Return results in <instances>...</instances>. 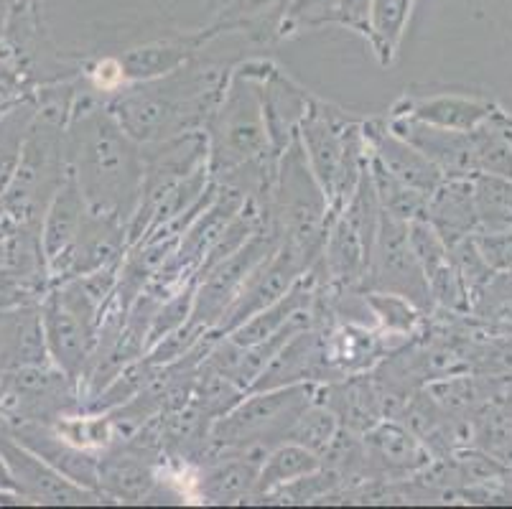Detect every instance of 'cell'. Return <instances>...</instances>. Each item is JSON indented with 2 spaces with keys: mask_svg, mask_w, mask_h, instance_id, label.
Wrapping results in <instances>:
<instances>
[{
  "mask_svg": "<svg viewBox=\"0 0 512 509\" xmlns=\"http://www.w3.org/2000/svg\"><path fill=\"white\" fill-rule=\"evenodd\" d=\"M245 392L248 390H242L235 380H230L225 372H220L214 364H209L207 359H204V362L199 364L197 380H194L192 403L202 410L204 418H209L214 423L217 418L230 413V410L245 398Z\"/></svg>",
  "mask_w": 512,
  "mask_h": 509,
  "instance_id": "28",
  "label": "cell"
},
{
  "mask_svg": "<svg viewBox=\"0 0 512 509\" xmlns=\"http://www.w3.org/2000/svg\"><path fill=\"white\" fill-rule=\"evenodd\" d=\"M85 212V196H82L77 181L69 174L67 179H64V184L59 186L57 194L51 196L49 207H46L44 212V219H41L39 237L46 265H51L59 255H64V252L69 250V245H72L74 237H77L79 227H82Z\"/></svg>",
  "mask_w": 512,
  "mask_h": 509,
  "instance_id": "24",
  "label": "cell"
},
{
  "mask_svg": "<svg viewBox=\"0 0 512 509\" xmlns=\"http://www.w3.org/2000/svg\"><path fill=\"white\" fill-rule=\"evenodd\" d=\"M367 171H370L372 189H375L377 202H380L383 212H388L395 219H403V222H411V219L426 214L428 196H423L421 191L411 189V186L395 179L393 174H388L370 153H367Z\"/></svg>",
  "mask_w": 512,
  "mask_h": 509,
  "instance_id": "27",
  "label": "cell"
},
{
  "mask_svg": "<svg viewBox=\"0 0 512 509\" xmlns=\"http://www.w3.org/2000/svg\"><path fill=\"white\" fill-rule=\"evenodd\" d=\"M316 382L273 387V390L245 392V398L217 418L209 428V441L204 446L202 461H212L225 451L242 448H273L286 441L288 431L301 413L316 400Z\"/></svg>",
  "mask_w": 512,
  "mask_h": 509,
  "instance_id": "5",
  "label": "cell"
},
{
  "mask_svg": "<svg viewBox=\"0 0 512 509\" xmlns=\"http://www.w3.org/2000/svg\"><path fill=\"white\" fill-rule=\"evenodd\" d=\"M408 245H411L413 255H416L418 265L423 273H436L444 263H449V247H446L444 237L436 232V227L428 222L426 217H418L408 222Z\"/></svg>",
  "mask_w": 512,
  "mask_h": 509,
  "instance_id": "35",
  "label": "cell"
},
{
  "mask_svg": "<svg viewBox=\"0 0 512 509\" xmlns=\"http://www.w3.org/2000/svg\"><path fill=\"white\" fill-rule=\"evenodd\" d=\"M362 286L367 291H388L408 298L423 314H431L434 301L428 291V280L408 245V222L380 212V224L372 242L370 268Z\"/></svg>",
  "mask_w": 512,
  "mask_h": 509,
  "instance_id": "9",
  "label": "cell"
},
{
  "mask_svg": "<svg viewBox=\"0 0 512 509\" xmlns=\"http://www.w3.org/2000/svg\"><path fill=\"white\" fill-rule=\"evenodd\" d=\"M365 451V479L400 482L418 476L431 466V451L403 420H380L377 426L362 433Z\"/></svg>",
  "mask_w": 512,
  "mask_h": 509,
  "instance_id": "13",
  "label": "cell"
},
{
  "mask_svg": "<svg viewBox=\"0 0 512 509\" xmlns=\"http://www.w3.org/2000/svg\"><path fill=\"white\" fill-rule=\"evenodd\" d=\"M365 301L372 311V319L383 326L390 336H411L421 324L423 311L413 306L408 298L388 291H367Z\"/></svg>",
  "mask_w": 512,
  "mask_h": 509,
  "instance_id": "33",
  "label": "cell"
},
{
  "mask_svg": "<svg viewBox=\"0 0 512 509\" xmlns=\"http://www.w3.org/2000/svg\"><path fill=\"white\" fill-rule=\"evenodd\" d=\"M388 128L406 143H411L413 148H418L428 161L439 168L444 179H474V176H479L472 133L436 128V125L400 118V115H390Z\"/></svg>",
  "mask_w": 512,
  "mask_h": 509,
  "instance_id": "15",
  "label": "cell"
},
{
  "mask_svg": "<svg viewBox=\"0 0 512 509\" xmlns=\"http://www.w3.org/2000/svg\"><path fill=\"white\" fill-rule=\"evenodd\" d=\"M97 482L107 502H148L158 487L156 461L125 443L105 448V454L97 459Z\"/></svg>",
  "mask_w": 512,
  "mask_h": 509,
  "instance_id": "18",
  "label": "cell"
},
{
  "mask_svg": "<svg viewBox=\"0 0 512 509\" xmlns=\"http://www.w3.org/2000/svg\"><path fill=\"white\" fill-rule=\"evenodd\" d=\"M408 13H411V0H372L370 6V34L375 51L385 64L393 59L398 41L406 28Z\"/></svg>",
  "mask_w": 512,
  "mask_h": 509,
  "instance_id": "31",
  "label": "cell"
},
{
  "mask_svg": "<svg viewBox=\"0 0 512 509\" xmlns=\"http://www.w3.org/2000/svg\"><path fill=\"white\" fill-rule=\"evenodd\" d=\"M423 217L434 224L444 237L446 247L472 237L479 230L477 199H474V179H444L428 196Z\"/></svg>",
  "mask_w": 512,
  "mask_h": 509,
  "instance_id": "23",
  "label": "cell"
},
{
  "mask_svg": "<svg viewBox=\"0 0 512 509\" xmlns=\"http://www.w3.org/2000/svg\"><path fill=\"white\" fill-rule=\"evenodd\" d=\"M472 143L479 174L512 179V146L507 138L505 112L497 110L487 123L472 130Z\"/></svg>",
  "mask_w": 512,
  "mask_h": 509,
  "instance_id": "29",
  "label": "cell"
},
{
  "mask_svg": "<svg viewBox=\"0 0 512 509\" xmlns=\"http://www.w3.org/2000/svg\"><path fill=\"white\" fill-rule=\"evenodd\" d=\"M227 79L217 69H194L184 64L166 77L138 82L120 90L107 110L138 146H151L176 135L207 128L214 107L225 92Z\"/></svg>",
  "mask_w": 512,
  "mask_h": 509,
  "instance_id": "2",
  "label": "cell"
},
{
  "mask_svg": "<svg viewBox=\"0 0 512 509\" xmlns=\"http://www.w3.org/2000/svg\"><path fill=\"white\" fill-rule=\"evenodd\" d=\"M255 72H258V92L260 105H263L265 128H268V138H271L273 156L278 158L286 151L288 143L296 138L301 120H304L314 100L291 77H286L276 64L258 59Z\"/></svg>",
  "mask_w": 512,
  "mask_h": 509,
  "instance_id": "14",
  "label": "cell"
},
{
  "mask_svg": "<svg viewBox=\"0 0 512 509\" xmlns=\"http://www.w3.org/2000/svg\"><path fill=\"white\" fill-rule=\"evenodd\" d=\"M36 115V100L26 97V100L16 102L0 115V194L11 181L13 171L21 158L23 140L29 135L31 123Z\"/></svg>",
  "mask_w": 512,
  "mask_h": 509,
  "instance_id": "30",
  "label": "cell"
},
{
  "mask_svg": "<svg viewBox=\"0 0 512 509\" xmlns=\"http://www.w3.org/2000/svg\"><path fill=\"white\" fill-rule=\"evenodd\" d=\"M296 138L304 148L311 174L332 204V212H339L367 171L362 125L349 120L344 112L314 100L301 120Z\"/></svg>",
  "mask_w": 512,
  "mask_h": 509,
  "instance_id": "4",
  "label": "cell"
},
{
  "mask_svg": "<svg viewBox=\"0 0 512 509\" xmlns=\"http://www.w3.org/2000/svg\"><path fill=\"white\" fill-rule=\"evenodd\" d=\"M334 0H291V6L283 13L281 36L301 31V28L327 26L332 18Z\"/></svg>",
  "mask_w": 512,
  "mask_h": 509,
  "instance_id": "38",
  "label": "cell"
},
{
  "mask_svg": "<svg viewBox=\"0 0 512 509\" xmlns=\"http://www.w3.org/2000/svg\"><path fill=\"white\" fill-rule=\"evenodd\" d=\"M449 260H451V265L459 270V275H462L464 286H467L472 301H474V296H477V293L482 291L487 283H490L492 275H495L492 273L490 265L484 263V258L479 255V250H477V245H474L472 237H464V240L449 245Z\"/></svg>",
  "mask_w": 512,
  "mask_h": 509,
  "instance_id": "36",
  "label": "cell"
},
{
  "mask_svg": "<svg viewBox=\"0 0 512 509\" xmlns=\"http://www.w3.org/2000/svg\"><path fill=\"white\" fill-rule=\"evenodd\" d=\"M0 504H26L21 497H18L16 487H13L11 471H8L6 459L0 454Z\"/></svg>",
  "mask_w": 512,
  "mask_h": 509,
  "instance_id": "41",
  "label": "cell"
},
{
  "mask_svg": "<svg viewBox=\"0 0 512 509\" xmlns=\"http://www.w3.org/2000/svg\"><path fill=\"white\" fill-rule=\"evenodd\" d=\"M189 56H192V44L166 41V44L136 46V49L125 51V56L118 62L120 69H123V79H128V82H151V79L166 77V74L189 64Z\"/></svg>",
  "mask_w": 512,
  "mask_h": 509,
  "instance_id": "26",
  "label": "cell"
},
{
  "mask_svg": "<svg viewBox=\"0 0 512 509\" xmlns=\"http://www.w3.org/2000/svg\"><path fill=\"white\" fill-rule=\"evenodd\" d=\"M472 240L492 273H512V227L477 230Z\"/></svg>",
  "mask_w": 512,
  "mask_h": 509,
  "instance_id": "37",
  "label": "cell"
},
{
  "mask_svg": "<svg viewBox=\"0 0 512 509\" xmlns=\"http://www.w3.org/2000/svg\"><path fill=\"white\" fill-rule=\"evenodd\" d=\"M209 174L222 179L230 171L273 156L258 92L255 62L242 64L225 84L207 128Z\"/></svg>",
  "mask_w": 512,
  "mask_h": 509,
  "instance_id": "3",
  "label": "cell"
},
{
  "mask_svg": "<svg viewBox=\"0 0 512 509\" xmlns=\"http://www.w3.org/2000/svg\"><path fill=\"white\" fill-rule=\"evenodd\" d=\"M268 209L281 230L283 242L301 252L309 268H314L334 212L324 189L311 174L299 138H293L278 156Z\"/></svg>",
  "mask_w": 512,
  "mask_h": 509,
  "instance_id": "6",
  "label": "cell"
},
{
  "mask_svg": "<svg viewBox=\"0 0 512 509\" xmlns=\"http://www.w3.org/2000/svg\"><path fill=\"white\" fill-rule=\"evenodd\" d=\"M276 3H278V0H235L232 6H227L225 11H222L220 21L214 23L207 34L199 36V41L207 39V36H212L217 28H240V26H245V23H250L253 18L263 16V13L268 11V8L276 6Z\"/></svg>",
  "mask_w": 512,
  "mask_h": 509,
  "instance_id": "39",
  "label": "cell"
},
{
  "mask_svg": "<svg viewBox=\"0 0 512 509\" xmlns=\"http://www.w3.org/2000/svg\"><path fill=\"white\" fill-rule=\"evenodd\" d=\"M316 400L327 405L339 420V428L365 433L385 418L383 392L375 380L362 375L337 377L327 387H319Z\"/></svg>",
  "mask_w": 512,
  "mask_h": 509,
  "instance_id": "22",
  "label": "cell"
},
{
  "mask_svg": "<svg viewBox=\"0 0 512 509\" xmlns=\"http://www.w3.org/2000/svg\"><path fill=\"white\" fill-rule=\"evenodd\" d=\"M281 242V230L276 227L273 217H268V222L245 245L237 247L232 255H227L225 260L212 265L202 278H197L192 319L189 321L199 329L212 331L227 311V306L235 301L237 293L242 291V286L255 273V268L271 258L273 252L281 247Z\"/></svg>",
  "mask_w": 512,
  "mask_h": 509,
  "instance_id": "8",
  "label": "cell"
},
{
  "mask_svg": "<svg viewBox=\"0 0 512 509\" xmlns=\"http://www.w3.org/2000/svg\"><path fill=\"white\" fill-rule=\"evenodd\" d=\"M128 250V232L120 219L87 209L77 237L64 255L49 265L51 283L79 278L95 270L120 265Z\"/></svg>",
  "mask_w": 512,
  "mask_h": 509,
  "instance_id": "12",
  "label": "cell"
},
{
  "mask_svg": "<svg viewBox=\"0 0 512 509\" xmlns=\"http://www.w3.org/2000/svg\"><path fill=\"white\" fill-rule=\"evenodd\" d=\"M362 133H365L367 153L388 174H393L395 179L403 181L411 189L421 191L423 196H431L436 191V186L444 181L439 168L428 161L418 148H413L400 135H395L383 120H370V123H365L362 125Z\"/></svg>",
  "mask_w": 512,
  "mask_h": 509,
  "instance_id": "17",
  "label": "cell"
},
{
  "mask_svg": "<svg viewBox=\"0 0 512 509\" xmlns=\"http://www.w3.org/2000/svg\"><path fill=\"white\" fill-rule=\"evenodd\" d=\"M82 410L79 385L54 364H36L0 375V426L46 423Z\"/></svg>",
  "mask_w": 512,
  "mask_h": 509,
  "instance_id": "7",
  "label": "cell"
},
{
  "mask_svg": "<svg viewBox=\"0 0 512 509\" xmlns=\"http://www.w3.org/2000/svg\"><path fill=\"white\" fill-rule=\"evenodd\" d=\"M370 6L372 0H334L329 23L347 26L352 31H360L362 36H367L370 34Z\"/></svg>",
  "mask_w": 512,
  "mask_h": 509,
  "instance_id": "40",
  "label": "cell"
},
{
  "mask_svg": "<svg viewBox=\"0 0 512 509\" xmlns=\"http://www.w3.org/2000/svg\"><path fill=\"white\" fill-rule=\"evenodd\" d=\"M6 433H11L21 446L34 451L39 459L54 466L69 482L79 487L90 489L100 494V482H97V459L90 448H82L64 438L54 426L46 423H16V426H0Z\"/></svg>",
  "mask_w": 512,
  "mask_h": 509,
  "instance_id": "16",
  "label": "cell"
},
{
  "mask_svg": "<svg viewBox=\"0 0 512 509\" xmlns=\"http://www.w3.org/2000/svg\"><path fill=\"white\" fill-rule=\"evenodd\" d=\"M497 110L500 107L492 100H487V97L444 92V95L406 97V100H400L395 105L393 115L421 120V123L436 125V128L472 133L479 125L487 123Z\"/></svg>",
  "mask_w": 512,
  "mask_h": 509,
  "instance_id": "21",
  "label": "cell"
},
{
  "mask_svg": "<svg viewBox=\"0 0 512 509\" xmlns=\"http://www.w3.org/2000/svg\"><path fill=\"white\" fill-rule=\"evenodd\" d=\"M428 291H431L434 306L446 308V311L459 316L472 314V296H469L462 275L451 265V260L441 265L436 273L428 275Z\"/></svg>",
  "mask_w": 512,
  "mask_h": 509,
  "instance_id": "34",
  "label": "cell"
},
{
  "mask_svg": "<svg viewBox=\"0 0 512 509\" xmlns=\"http://www.w3.org/2000/svg\"><path fill=\"white\" fill-rule=\"evenodd\" d=\"M265 454V448H242L214 456L197 479L199 499L207 504L250 502Z\"/></svg>",
  "mask_w": 512,
  "mask_h": 509,
  "instance_id": "19",
  "label": "cell"
},
{
  "mask_svg": "<svg viewBox=\"0 0 512 509\" xmlns=\"http://www.w3.org/2000/svg\"><path fill=\"white\" fill-rule=\"evenodd\" d=\"M337 433V415H334L324 403L314 400V403L296 418V423H293L291 431H288L286 441L299 443V446L309 448L314 454L324 456L329 451V446L334 443V438H337Z\"/></svg>",
  "mask_w": 512,
  "mask_h": 509,
  "instance_id": "32",
  "label": "cell"
},
{
  "mask_svg": "<svg viewBox=\"0 0 512 509\" xmlns=\"http://www.w3.org/2000/svg\"><path fill=\"white\" fill-rule=\"evenodd\" d=\"M0 454H3V459H6L18 497H21L26 504L107 502L102 494L90 492V489L69 482L67 476H62L54 466H49L44 459H39L34 451L21 446V443H18L11 433L3 431V428H0Z\"/></svg>",
  "mask_w": 512,
  "mask_h": 509,
  "instance_id": "11",
  "label": "cell"
},
{
  "mask_svg": "<svg viewBox=\"0 0 512 509\" xmlns=\"http://www.w3.org/2000/svg\"><path fill=\"white\" fill-rule=\"evenodd\" d=\"M51 364L39 301L0 306V375Z\"/></svg>",
  "mask_w": 512,
  "mask_h": 509,
  "instance_id": "20",
  "label": "cell"
},
{
  "mask_svg": "<svg viewBox=\"0 0 512 509\" xmlns=\"http://www.w3.org/2000/svg\"><path fill=\"white\" fill-rule=\"evenodd\" d=\"M321 466H324L321 456L309 451V448L299 446V443L293 441L276 443L273 448H268V454L260 461L258 482H255V492L250 497V502H263L271 492L296 482L301 476L314 474Z\"/></svg>",
  "mask_w": 512,
  "mask_h": 509,
  "instance_id": "25",
  "label": "cell"
},
{
  "mask_svg": "<svg viewBox=\"0 0 512 509\" xmlns=\"http://www.w3.org/2000/svg\"><path fill=\"white\" fill-rule=\"evenodd\" d=\"M309 263L301 252L293 250L291 245L281 242L271 258L265 260L263 265L255 268V273L250 275L248 283L242 286V291L237 293L235 301L227 306V311L222 314V319L217 321L209 334L222 339L230 331H235L237 326L245 324L250 316H255L263 308L273 306L276 301H281L288 291H291L306 273H309Z\"/></svg>",
  "mask_w": 512,
  "mask_h": 509,
  "instance_id": "10",
  "label": "cell"
},
{
  "mask_svg": "<svg viewBox=\"0 0 512 509\" xmlns=\"http://www.w3.org/2000/svg\"><path fill=\"white\" fill-rule=\"evenodd\" d=\"M64 158L87 209L120 219L128 230L141 202L143 151L123 133L107 105L87 102L69 110Z\"/></svg>",
  "mask_w": 512,
  "mask_h": 509,
  "instance_id": "1",
  "label": "cell"
},
{
  "mask_svg": "<svg viewBox=\"0 0 512 509\" xmlns=\"http://www.w3.org/2000/svg\"><path fill=\"white\" fill-rule=\"evenodd\" d=\"M505 128H507V138H510V146H512V118L505 112Z\"/></svg>",
  "mask_w": 512,
  "mask_h": 509,
  "instance_id": "42",
  "label": "cell"
}]
</instances>
